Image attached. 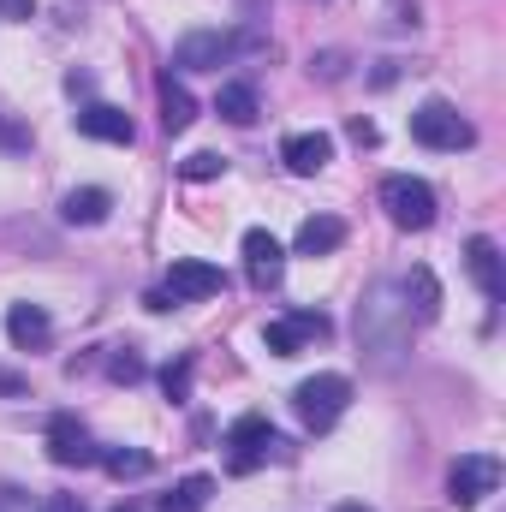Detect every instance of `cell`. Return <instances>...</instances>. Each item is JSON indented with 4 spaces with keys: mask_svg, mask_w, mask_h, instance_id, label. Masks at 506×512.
<instances>
[{
    "mask_svg": "<svg viewBox=\"0 0 506 512\" xmlns=\"http://www.w3.org/2000/svg\"><path fill=\"white\" fill-rule=\"evenodd\" d=\"M96 465H102L108 477H120V483H126V477H143V471H149V453H143V447H108Z\"/></svg>",
    "mask_w": 506,
    "mask_h": 512,
    "instance_id": "cell-22",
    "label": "cell"
},
{
    "mask_svg": "<svg viewBox=\"0 0 506 512\" xmlns=\"http://www.w3.org/2000/svg\"><path fill=\"white\" fill-rule=\"evenodd\" d=\"M411 137L423 143V149H471L477 143V131H471V120L453 108V102H423L417 114H411Z\"/></svg>",
    "mask_w": 506,
    "mask_h": 512,
    "instance_id": "cell-5",
    "label": "cell"
},
{
    "mask_svg": "<svg viewBox=\"0 0 506 512\" xmlns=\"http://www.w3.org/2000/svg\"><path fill=\"white\" fill-rule=\"evenodd\" d=\"M334 512H376V507H364V501H346V507H334Z\"/></svg>",
    "mask_w": 506,
    "mask_h": 512,
    "instance_id": "cell-31",
    "label": "cell"
},
{
    "mask_svg": "<svg viewBox=\"0 0 506 512\" xmlns=\"http://www.w3.org/2000/svg\"><path fill=\"white\" fill-rule=\"evenodd\" d=\"M251 48H262V36H239V30H191V36H179L173 66H179V72H221L227 60H239V54H251Z\"/></svg>",
    "mask_w": 506,
    "mask_h": 512,
    "instance_id": "cell-2",
    "label": "cell"
},
{
    "mask_svg": "<svg viewBox=\"0 0 506 512\" xmlns=\"http://www.w3.org/2000/svg\"><path fill=\"white\" fill-rule=\"evenodd\" d=\"M0 18L24 24V18H36V0H0Z\"/></svg>",
    "mask_w": 506,
    "mask_h": 512,
    "instance_id": "cell-27",
    "label": "cell"
},
{
    "mask_svg": "<svg viewBox=\"0 0 506 512\" xmlns=\"http://www.w3.org/2000/svg\"><path fill=\"white\" fill-rule=\"evenodd\" d=\"M42 512H90V507H84L78 495H48V501H42Z\"/></svg>",
    "mask_w": 506,
    "mask_h": 512,
    "instance_id": "cell-29",
    "label": "cell"
},
{
    "mask_svg": "<svg viewBox=\"0 0 506 512\" xmlns=\"http://www.w3.org/2000/svg\"><path fill=\"white\" fill-rule=\"evenodd\" d=\"M280 447V435H274V423L268 417H239L233 429H227V471L233 477H251V471H262L268 465V453Z\"/></svg>",
    "mask_w": 506,
    "mask_h": 512,
    "instance_id": "cell-6",
    "label": "cell"
},
{
    "mask_svg": "<svg viewBox=\"0 0 506 512\" xmlns=\"http://www.w3.org/2000/svg\"><path fill=\"white\" fill-rule=\"evenodd\" d=\"M346 405H352V382L334 376V370H322V376H310V382L292 387V411H298L304 429H334V423L346 417Z\"/></svg>",
    "mask_w": 506,
    "mask_h": 512,
    "instance_id": "cell-3",
    "label": "cell"
},
{
    "mask_svg": "<svg viewBox=\"0 0 506 512\" xmlns=\"http://www.w3.org/2000/svg\"><path fill=\"white\" fill-rule=\"evenodd\" d=\"M161 387H167V399H185V393H191V358L167 364V370H161Z\"/></svg>",
    "mask_w": 506,
    "mask_h": 512,
    "instance_id": "cell-25",
    "label": "cell"
},
{
    "mask_svg": "<svg viewBox=\"0 0 506 512\" xmlns=\"http://www.w3.org/2000/svg\"><path fill=\"white\" fill-rule=\"evenodd\" d=\"M221 286H227V274H221L215 262H203V256H179V262L167 268L161 298H167V310H173V304H203V298H221Z\"/></svg>",
    "mask_w": 506,
    "mask_h": 512,
    "instance_id": "cell-7",
    "label": "cell"
},
{
    "mask_svg": "<svg viewBox=\"0 0 506 512\" xmlns=\"http://www.w3.org/2000/svg\"><path fill=\"white\" fill-rule=\"evenodd\" d=\"M399 292H405V304L417 310V322H435V316H441V286H435L429 268H411V274L399 280Z\"/></svg>",
    "mask_w": 506,
    "mask_h": 512,
    "instance_id": "cell-19",
    "label": "cell"
},
{
    "mask_svg": "<svg viewBox=\"0 0 506 512\" xmlns=\"http://www.w3.org/2000/svg\"><path fill=\"white\" fill-rule=\"evenodd\" d=\"M108 376H114V382H143V358H137V352H131V346H114V358H108Z\"/></svg>",
    "mask_w": 506,
    "mask_h": 512,
    "instance_id": "cell-24",
    "label": "cell"
},
{
    "mask_svg": "<svg viewBox=\"0 0 506 512\" xmlns=\"http://www.w3.org/2000/svg\"><path fill=\"white\" fill-rule=\"evenodd\" d=\"M465 268H471V280H477V286H483V298H489V304H501V298H506V274H501V245H495V239H483V233H477V239H471V245H465Z\"/></svg>",
    "mask_w": 506,
    "mask_h": 512,
    "instance_id": "cell-14",
    "label": "cell"
},
{
    "mask_svg": "<svg viewBox=\"0 0 506 512\" xmlns=\"http://www.w3.org/2000/svg\"><path fill=\"white\" fill-rule=\"evenodd\" d=\"M108 209H114V197H108L102 185H84V191H66V197H60V221H66V227H102Z\"/></svg>",
    "mask_w": 506,
    "mask_h": 512,
    "instance_id": "cell-16",
    "label": "cell"
},
{
    "mask_svg": "<svg viewBox=\"0 0 506 512\" xmlns=\"http://www.w3.org/2000/svg\"><path fill=\"white\" fill-rule=\"evenodd\" d=\"M316 340H328V316H322V310H286V316H274V322L262 328V346H268L274 358H298V352L316 346Z\"/></svg>",
    "mask_w": 506,
    "mask_h": 512,
    "instance_id": "cell-8",
    "label": "cell"
},
{
    "mask_svg": "<svg viewBox=\"0 0 506 512\" xmlns=\"http://www.w3.org/2000/svg\"><path fill=\"white\" fill-rule=\"evenodd\" d=\"M0 393H24V376H12V370H0Z\"/></svg>",
    "mask_w": 506,
    "mask_h": 512,
    "instance_id": "cell-30",
    "label": "cell"
},
{
    "mask_svg": "<svg viewBox=\"0 0 506 512\" xmlns=\"http://www.w3.org/2000/svg\"><path fill=\"white\" fill-rule=\"evenodd\" d=\"M239 251H245V274H251V286H262V292H268V286H280V274H286V245H280L274 233L251 227Z\"/></svg>",
    "mask_w": 506,
    "mask_h": 512,
    "instance_id": "cell-10",
    "label": "cell"
},
{
    "mask_svg": "<svg viewBox=\"0 0 506 512\" xmlns=\"http://www.w3.org/2000/svg\"><path fill=\"white\" fill-rule=\"evenodd\" d=\"M179 173H185V179H221V173H227V161H221V155H209V149H197V155H185V161H179Z\"/></svg>",
    "mask_w": 506,
    "mask_h": 512,
    "instance_id": "cell-23",
    "label": "cell"
},
{
    "mask_svg": "<svg viewBox=\"0 0 506 512\" xmlns=\"http://www.w3.org/2000/svg\"><path fill=\"white\" fill-rule=\"evenodd\" d=\"M346 131H352V143H358V149H370V143L381 137V131H376V120H352Z\"/></svg>",
    "mask_w": 506,
    "mask_h": 512,
    "instance_id": "cell-28",
    "label": "cell"
},
{
    "mask_svg": "<svg viewBox=\"0 0 506 512\" xmlns=\"http://www.w3.org/2000/svg\"><path fill=\"white\" fill-rule=\"evenodd\" d=\"M0 149H6V155H24V149H30V126H18L12 114H0Z\"/></svg>",
    "mask_w": 506,
    "mask_h": 512,
    "instance_id": "cell-26",
    "label": "cell"
},
{
    "mask_svg": "<svg viewBox=\"0 0 506 512\" xmlns=\"http://www.w3.org/2000/svg\"><path fill=\"white\" fill-rule=\"evenodd\" d=\"M155 96H161V126H167V131H185L191 120H197V102H191V90H185L173 72H161Z\"/></svg>",
    "mask_w": 506,
    "mask_h": 512,
    "instance_id": "cell-18",
    "label": "cell"
},
{
    "mask_svg": "<svg viewBox=\"0 0 506 512\" xmlns=\"http://www.w3.org/2000/svg\"><path fill=\"white\" fill-rule=\"evenodd\" d=\"M358 352L370 358V370H399L411 352V304L399 292V280H370L358 298Z\"/></svg>",
    "mask_w": 506,
    "mask_h": 512,
    "instance_id": "cell-1",
    "label": "cell"
},
{
    "mask_svg": "<svg viewBox=\"0 0 506 512\" xmlns=\"http://www.w3.org/2000/svg\"><path fill=\"white\" fill-rule=\"evenodd\" d=\"M72 126L84 131V137H96V143H131V137H137L131 114L126 108H114V102H90V108H78Z\"/></svg>",
    "mask_w": 506,
    "mask_h": 512,
    "instance_id": "cell-13",
    "label": "cell"
},
{
    "mask_svg": "<svg viewBox=\"0 0 506 512\" xmlns=\"http://www.w3.org/2000/svg\"><path fill=\"white\" fill-rule=\"evenodd\" d=\"M6 340H12L18 352H42V346L54 340L48 310H42V304H12V310H6Z\"/></svg>",
    "mask_w": 506,
    "mask_h": 512,
    "instance_id": "cell-15",
    "label": "cell"
},
{
    "mask_svg": "<svg viewBox=\"0 0 506 512\" xmlns=\"http://www.w3.org/2000/svg\"><path fill=\"white\" fill-rule=\"evenodd\" d=\"M381 209H387V221H393V227H405V233L435 227V191H429V179L387 173V179H381Z\"/></svg>",
    "mask_w": 506,
    "mask_h": 512,
    "instance_id": "cell-4",
    "label": "cell"
},
{
    "mask_svg": "<svg viewBox=\"0 0 506 512\" xmlns=\"http://www.w3.org/2000/svg\"><path fill=\"white\" fill-rule=\"evenodd\" d=\"M298 256H328V251H340L346 245V221L340 215H310L304 227H298Z\"/></svg>",
    "mask_w": 506,
    "mask_h": 512,
    "instance_id": "cell-17",
    "label": "cell"
},
{
    "mask_svg": "<svg viewBox=\"0 0 506 512\" xmlns=\"http://www.w3.org/2000/svg\"><path fill=\"white\" fill-rule=\"evenodd\" d=\"M495 489H501V459H489V453H465V459L447 471V495H453V507H483Z\"/></svg>",
    "mask_w": 506,
    "mask_h": 512,
    "instance_id": "cell-9",
    "label": "cell"
},
{
    "mask_svg": "<svg viewBox=\"0 0 506 512\" xmlns=\"http://www.w3.org/2000/svg\"><path fill=\"white\" fill-rule=\"evenodd\" d=\"M215 495V477H185L173 495H161V512H203Z\"/></svg>",
    "mask_w": 506,
    "mask_h": 512,
    "instance_id": "cell-21",
    "label": "cell"
},
{
    "mask_svg": "<svg viewBox=\"0 0 506 512\" xmlns=\"http://www.w3.org/2000/svg\"><path fill=\"white\" fill-rule=\"evenodd\" d=\"M114 512H131V507H114Z\"/></svg>",
    "mask_w": 506,
    "mask_h": 512,
    "instance_id": "cell-32",
    "label": "cell"
},
{
    "mask_svg": "<svg viewBox=\"0 0 506 512\" xmlns=\"http://www.w3.org/2000/svg\"><path fill=\"white\" fill-rule=\"evenodd\" d=\"M48 459H54V465H96L102 447L90 441V429H84L78 417H54V423H48Z\"/></svg>",
    "mask_w": 506,
    "mask_h": 512,
    "instance_id": "cell-11",
    "label": "cell"
},
{
    "mask_svg": "<svg viewBox=\"0 0 506 512\" xmlns=\"http://www.w3.org/2000/svg\"><path fill=\"white\" fill-rule=\"evenodd\" d=\"M215 114H221L227 126H251L256 114H262V108H256V90H251V84H221Z\"/></svg>",
    "mask_w": 506,
    "mask_h": 512,
    "instance_id": "cell-20",
    "label": "cell"
},
{
    "mask_svg": "<svg viewBox=\"0 0 506 512\" xmlns=\"http://www.w3.org/2000/svg\"><path fill=\"white\" fill-rule=\"evenodd\" d=\"M280 161H286L298 179H310V173H322V167L334 161V137H328V131H292V137L280 143Z\"/></svg>",
    "mask_w": 506,
    "mask_h": 512,
    "instance_id": "cell-12",
    "label": "cell"
}]
</instances>
